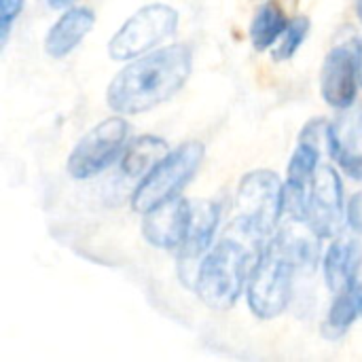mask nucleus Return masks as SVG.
Masks as SVG:
<instances>
[{
	"label": "nucleus",
	"mask_w": 362,
	"mask_h": 362,
	"mask_svg": "<svg viewBox=\"0 0 362 362\" xmlns=\"http://www.w3.org/2000/svg\"><path fill=\"white\" fill-rule=\"evenodd\" d=\"M193 68L187 45L161 47L127 64L108 85V106L119 115H140L168 102L189 81Z\"/></svg>",
	"instance_id": "nucleus-1"
},
{
	"label": "nucleus",
	"mask_w": 362,
	"mask_h": 362,
	"mask_svg": "<svg viewBox=\"0 0 362 362\" xmlns=\"http://www.w3.org/2000/svg\"><path fill=\"white\" fill-rule=\"evenodd\" d=\"M265 244L261 235L233 221L197 267L195 291L199 299L212 310H231L248 286Z\"/></svg>",
	"instance_id": "nucleus-2"
},
{
	"label": "nucleus",
	"mask_w": 362,
	"mask_h": 362,
	"mask_svg": "<svg viewBox=\"0 0 362 362\" xmlns=\"http://www.w3.org/2000/svg\"><path fill=\"white\" fill-rule=\"evenodd\" d=\"M316 263V244L295 231L276 233L263 248L246 286L250 312L261 320L278 318L293 291L297 269Z\"/></svg>",
	"instance_id": "nucleus-3"
},
{
	"label": "nucleus",
	"mask_w": 362,
	"mask_h": 362,
	"mask_svg": "<svg viewBox=\"0 0 362 362\" xmlns=\"http://www.w3.org/2000/svg\"><path fill=\"white\" fill-rule=\"evenodd\" d=\"M204 157H206V148L197 140L185 142L178 148L170 151L140 180V185L132 195V208L140 214H146L153 208L178 197L185 185L199 170Z\"/></svg>",
	"instance_id": "nucleus-4"
},
{
	"label": "nucleus",
	"mask_w": 362,
	"mask_h": 362,
	"mask_svg": "<svg viewBox=\"0 0 362 362\" xmlns=\"http://www.w3.org/2000/svg\"><path fill=\"white\" fill-rule=\"evenodd\" d=\"M284 185L269 170L248 172L235 193V218L252 233L267 240L278 227L282 212Z\"/></svg>",
	"instance_id": "nucleus-5"
},
{
	"label": "nucleus",
	"mask_w": 362,
	"mask_h": 362,
	"mask_svg": "<svg viewBox=\"0 0 362 362\" xmlns=\"http://www.w3.org/2000/svg\"><path fill=\"white\" fill-rule=\"evenodd\" d=\"M178 28V11L170 4H148L136 11L110 38L108 55L112 59H136L170 36Z\"/></svg>",
	"instance_id": "nucleus-6"
},
{
	"label": "nucleus",
	"mask_w": 362,
	"mask_h": 362,
	"mask_svg": "<svg viewBox=\"0 0 362 362\" xmlns=\"http://www.w3.org/2000/svg\"><path fill=\"white\" fill-rule=\"evenodd\" d=\"M127 123L121 117H108L91 127L68 157L66 170L74 180H87L112 165L125 146Z\"/></svg>",
	"instance_id": "nucleus-7"
},
{
	"label": "nucleus",
	"mask_w": 362,
	"mask_h": 362,
	"mask_svg": "<svg viewBox=\"0 0 362 362\" xmlns=\"http://www.w3.org/2000/svg\"><path fill=\"white\" fill-rule=\"evenodd\" d=\"M362 74V45L348 40L329 51L320 70V93L333 108H352Z\"/></svg>",
	"instance_id": "nucleus-8"
},
{
	"label": "nucleus",
	"mask_w": 362,
	"mask_h": 362,
	"mask_svg": "<svg viewBox=\"0 0 362 362\" xmlns=\"http://www.w3.org/2000/svg\"><path fill=\"white\" fill-rule=\"evenodd\" d=\"M344 185L331 165H318L308 197L305 223L310 231L320 238H335L344 225Z\"/></svg>",
	"instance_id": "nucleus-9"
},
{
	"label": "nucleus",
	"mask_w": 362,
	"mask_h": 362,
	"mask_svg": "<svg viewBox=\"0 0 362 362\" xmlns=\"http://www.w3.org/2000/svg\"><path fill=\"white\" fill-rule=\"evenodd\" d=\"M189 223H191V202L178 195L144 214L142 233L146 242L155 248L178 250L187 238Z\"/></svg>",
	"instance_id": "nucleus-10"
},
{
	"label": "nucleus",
	"mask_w": 362,
	"mask_h": 362,
	"mask_svg": "<svg viewBox=\"0 0 362 362\" xmlns=\"http://www.w3.org/2000/svg\"><path fill=\"white\" fill-rule=\"evenodd\" d=\"M327 146L335 163L350 178L362 182V108L346 112L329 127Z\"/></svg>",
	"instance_id": "nucleus-11"
},
{
	"label": "nucleus",
	"mask_w": 362,
	"mask_h": 362,
	"mask_svg": "<svg viewBox=\"0 0 362 362\" xmlns=\"http://www.w3.org/2000/svg\"><path fill=\"white\" fill-rule=\"evenodd\" d=\"M221 221V208L214 202H191V223L187 229V238L178 248L180 263L199 261L212 246L216 229Z\"/></svg>",
	"instance_id": "nucleus-12"
},
{
	"label": "nucleus",
	"mask_w": 362,
	"mask_h": 362,
	"mask_svg": "<svg viewBox=\"0 0 362 362\" xmlns=\"http://www.w3.org/2000/svg\"><path fill=\"white\" fill-rule=\"evenodd\" d=\"M95 15L93 11L78 6V8H68L47 32L45 36V51L49 57L62 59L68 53H72L83 38L93 30Z\"/></svg>",
	"instance_id": "nucleus-13"
},
{
	"label": "nucleus",
	"mask_w": 362,
	"mask_h": 362,
	"mask_svg": "<svg viewBox=\"0 0 362 362\" xmlns=\"http://www.w3.org/2000/svg\"><path fill=\"white\" fill-rule=\"evenodd\" d=\"M325 280L333 295H339L356 284L358 267H361V248L356 242L348 238L335 240L322 261Z\"/></svg>",
	"instance_id": "nucleus-14"
},
{
	"label": "nucleus",
	"mask_w": 362,
	"mask_h": 362,
	"mask_svg": "<svg viewBox=\"0 0 362 362\" xmlns=\"http://www.w3.org/2000/svg\"><path fill=\"white\" fill-rule=\"evenodd\" d=\"M168 153L170 146L163 138L157 136L134 138L121 157V172L127 178H144Z\"/></svg>",
	"instance_id": "nucleus-15"
},
{
	"label": "nucleus",
	"mask_w": 362,
	"mask_h": 362,
	"mask_svg": "<svg viewBox=\"0 0 362 362\" xmlns=\"http://www.w3.org/2000/svg\"><path fill=\"white\" fill-rule=\"evenodd\" d=\"M362 316V284H354L348 291L335 295V301L329 310V318L325 322V335L331 339L341 337Z\"/></svg>",
	"instance_id": "nucleus-16"
},
{
	"label": "nucleus",
	"mask_w": 362,
	"mask_h": 362,
	"mask_svg": "<svg viewBox=\"0 0 362 362\" xmlns=\"http://www.w3.org/2000/svg\"><path fill=\"white\" fill-rule=\"evenodd\" d=\"M288 25V19L284 17V13L274 6V4H263L255 17H252V23H250V40H252V47L257 51H267L272 49L280 36L284 34Z\"/></svg>",
	"instance_id": "nucleus-17"
},
{
	"label": "nucleus",
	"mask_w": 362,
	"mask_h": 362,
	"mask_svg": "<svg viewBox=\"0 0 362 362\" xmlns=\"http://www.w3.org/2000/svg\"><path fill=\"white\" fill-rule=\"evenodd\" d=\"M308 32H310V19L308 17H297V19L288 21L284 34L278 40V47L274 49V57L276 59H291L297 53V49L303 45Z\"/></svg>",
	"instance_id": "nucleus-18"
},
{
	"label": "nucleus",
	"mask_w": 362,
	"mask_h": 362,
	"mask_svg": "<svg viewBox=\"0 0 362 362\" xmlns=\"http://www.w3.org/2000/svg\"><path fill=\"white\" fill-rule=\"evenodd\" d=\"M23 4H25V0H0V42H2V47L6 45L13 21L23 11Z\"/></svg>",
	"instance_id": "nucleus-19"
},
{
	"label": "nucleus",
	"mask_w": 362,
	"mask_h": 362,
	"mask_svg": "<svg viewBox=\"0 0 362 362\" xmlns=\"http://www.w3.org/2000/svg\"><path fill=\"white\" fill-rule=\"evenodd\" d=\"M346 214H348L350 227H352L356 233H362V193H356V195L350 199Z\"/></svg>",
	"instance_id": "nucleus-20"
},
{
	"label": "nucleus",
	"mask_w": 362,
	"mask_h": 362,
	"mask_svg": "<svg viewBox=\"0 0 362 362\" xmlns=\"http://www.w3.org/2000/svg\"><path fill=\"white\" fill-rule=\"evenodd\" d=\"M49 2V6H53V8H66V6H70L74 0H47Z\"/></svg>",
	"instance_id": "nucleus-21"
},
{
	"label": "nucleus",
	"mask_w": 362,
	"mask_h": 362,
	"mask_svg": "<svg viewBox=\"0 0 362 362\" xmlns=\"http://www.w3.org/2000/svg\"><path fill=\"white\" fill-rule=\"evenodd\" d=\"M356 15H358V19L362 21V0H356Z\"/></svg>",
	"instance_id": "nucleus-22"
}]
</instances>
